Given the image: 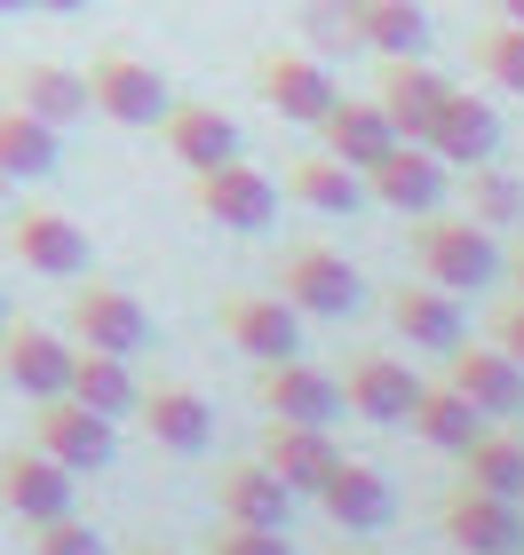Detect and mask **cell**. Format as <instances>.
Returning a JSON list of instances; mask_svg holds the SVG:
<instances>
[{"mask_svg": "<svg viewBox=\"0 0 524 555\" xmlns=\"http://www.w3.org/2000/svg\"><path fill=\"white\" fill-rule=\"evenodd\" d=\"M406 246H413V270L445 294H477V286L501 278V246H493V231L477 215H437L430 207V215H413Z\"/></svg>", "mask_w": 524, "mask_h": 555, "instance_id": "6da1fadb", "label": "cell"}, {"mask_svg": "<svg viewBox=\"0 0 524 555\" xmlns=\"http://www.w3.org/2000/svg\"><path fill=\"white\" fill-rule=\"evenodd\" d=\"M191 207L215 222V231H270L279 222V183L255 167V159H215V167H191Z\"/></svg>", "mask_w": 524, "mask_h": 555, "instance_id": "7a4b0ae2", "label": "cell"}, {"mask_svg": "<svg viewBox=\"0 0 524 555\" xmlns=\"http://www.w3.org/2000/svg\"><path fill=\"white\" fill-rule=\"evenodd\" d=\"M167 80L143 56H128V48H95L88 56V112L112 119V128H159L167 119Z\"/></svg>", "mask_w": 524, "mask_h": 555, "instance_id": "3957f363", "label": "cell"}, {"mask_svg": "<svg viewBox=\"0 0 524 555\" xmlns=\"http://www.w3.org/2000/svg\"><path fill=\"white\" fill-rule=\"evenodd\" d=\"M0 246H9V262L33 270V278H88V262H95L88 231L64 207H16L9 231H0Z\"/></svg>", "mask_w": 524, "mask_h": 555, "instance_id": "277c9868", "label": "cell"}, {"mask_svg": "<svg viewBox=\"0 0 524 555\" xmlns=\"http://www.w3.org/2000/svg\"><path fill=\"white\" fill-rule=\"evenodd\" d=\"M64 325H72L80 349H119V358H136V349L152 341V310H143L128 286H104V278H72Z\"/></svg>", "mask_w": 524, "mask_h": 555, "instance_id": "5b68a950", "label": "cell"}, {"mask_svg": "<svg viewBox=\"0 0 524 555\" xmlns=\"http://www.w3.org/2000/svg\"><path fill=\"white\" fill-rule=\"evenodd\" d=\"M24 444H40L48 461H64L72 476L80 468H104L112 461V444H119V428H112V413H95V405H80V397H33V437Z\"/></svg>", "mask_w": 524, "mask_h": 555, "instance_id": "8992f818", "label": "cell"}, {"mask_svg": "<svg viewBox=\"0 0 524 555\" xmlns=\"http://www.w3.org/2000/svg\"><path fill=\"white\" fill-rule=\"evenodd\" d=\"M215 325H222V341L239 349V358H294L303 349V310H294L286 294H246V286H231L215 301Z\"/></svg>", "mask_w": 524, "mask_h": 555, "instance_id": "52a82bcc", "label": "cell"}, {"mask_svg": "<svg viewBox=\"0 0 524 555\" xmlns=\"http://www.w3.org/2000/svg\"><path fill=\"white\" fill-rule=\"evenodd\" d=\"M255 88H263V104L279 119H303V128H318V119L334 112V95H342L327 56H310V48H263L255 56Z\"/></svg>", "mask_w": 524, "mask_h": 555, "instance_id": "ba28073f", "label": "cell"}, {"mask_svg": "<svg viewBox=\"0 0 524 555\" xmlns=\"http://www.w3.org/2000/svg\"><path fill=\"white\" fill-rule=\"evenodd\" d=\"M437 532L461 555H516L524 547V508L501 492H485V485H453L437 500Z\"/></svg>", "mask_w": 524, "mask_h": 555, "instance_id": "9c48e42d", "label": "cell"}, {"mask_svg": "<svg viewBox=\"0 0 524 555\" xmlns=\"http://www.w3.org/2000/svg\"><path fill=\"white\" fill-rule=\"evenodd\" d=\"M445 191H453V167L430 143H406V135L366 167V198L373 207H397V215H430V207H445Z\"/></svg>", "mask_w": 524, "mask_h": 555, "instance_id": "30bf717a", "label": "cell"}, {"mask_svg": "<svg viewBox=\"0 0 524 555\" xmlns=\"http://www.w3.org/2000/svg\"><path fill=\"white\" fill-rule=\"evenodd\" d=\"M373 64H382V88H373V104L389 112V128L406 135V143H430V128H437L445 95H453V80H445L430 56H373Z\"/></svg>", "mask_w": 524, "mask_h": 555, "instance_id": "8fae6325", "label": "cell"}, {"mask_svg": "<svg viewBox=\"0 0 524 555\" xmlns=\"http://www.w3.org/2000/svg\"><path fill=\"white\" fill-rule=\"evenodd\" d=\"M255 405L270 421H318L327 428L342 413V382L327 365H303V349H294V358H263L255 365Z\"/></svg>", "mask_w": 524, "mask_h": 555, "instance_id": "7c38bea8", "label": "cell"}, {"mask_svg": "<svg viewBox=\"0 0 524 555\" xmlns=\"http://www.w3.org/2000/svg\"><path fill=\"white\" fill-rule=\"evenodd\" d=\"M279 294H286L303 318H349V310L366 301V278L349 270L334 246H294V255L279 262Z\"/></svg>", "mask_w": 524, "mask_h": 555, "instance_id": "4fadbf2b", "label": "cell"}, {"mask_svg": "<svg viewBox=\"0 0 524 555\" xmlns=\"http://www.w3.org/2000/svg\"><path fill=\"white\" fill-rule=\"evenodd\" d=\"M334 382H342V413H358L373 428H397V421L413 413V397H421V373L397 365V358H382V349H358Z\"/></svg>", "mask_w": 524, "mask_h": 555, "instance_id": "5bb4252c", "label": "cell"}, {"mask_svg": "<svg viewBox=\"0 0 524 555\" xmlns=\"http://www.w3.org/2000/svg\"><path fill=\"white\" fill-rule=\"evenodd\" d=\"M0 508H9L16 524H48L72 508V468L48 461L40 444H9L0 452Z\"/></svg>", "mask_w": 524, "mask_h": 555, "instance_id": "9a60e30c", "label": "cell"}, {"mask_svg": "<svg viewBox=\"0 0 524 555\" xmlns=\"http://www.w3.org/2000/svg\"><path fill=\"white\" fill-rule=\"evenodd\" d=\"M72 373V349L33 318H0V382L16 397H56Z\"/></svg>", "mask_w": 524, "mask_h": 555, "instance_id": "2e32d148", "label": "cell"}, {"mask_svg": "<svg viewBox=\"0 0 524 555\" xmlns=\"http://www.w3.org/2000/svg\"><path fill=\"white\" fill-rule=\"evenodd\" d=\"M136 421L152 428L159 452H207L215 444V405L191 382H152V389L136 397Z\"/></svg>", "mask_w": 524, "mask_h": 555, "instance_id": "e0dca14e", "label": "cell"}, {"mask_svg": "<svg viewBox=\"0 0 524 555\" xmlns=\"http://www.w3.org/2000/svg\"><path fill=\"white\" fill-rule=\"evenodd\" d=\"M445 358H453V365H445V382H453L485 421H516L524 413V365L509 358V349H461L453 341Z\"/></svg>", "mask_w": 524, "mask_h": 555, "instance_id": "ac0fdd59", "label": "cell"}, {"mask_svg": "<svg viewBox=\"0 0 524 555\" xmlns=\"http://www.w3.org/2000/svg\"><path fill=\"white\" fill-rule=\"evenodd\" d=\"M310 500L327 508L334 532H382V524L397 516L389 476H382V468H366V461H334V468H327V485H318Z\"/></svg>", "mask_w": 524, "mask_h": 555, "instance_id": "d6986e66", "label": "cell"}, {"mask_svg": "<svg viewBox=\"0 0 524 555\" xmlns=\"http://www.w3.org/2000/svg\"><path fill=\"white\" fill-rule=\"evenodd\" d=\"M255 461H263L270 476H279V485H286L294 500H303V492H318V485H327V468L342 461V452H334V437H327L318 421H270Z\"/></svg>", "mask_w": 524, "mask_h": 555, "instance_id": "ffe728a7", "label": "cell"}, {"mask_svg": "<svg viewBox=\"0 0 524 555\" xmlns=\"http://www.w3.org/2000/svg\"><path fill=\"white\" fill-rule=\"evenodd\" d=\"M366 56H430V9L421 0H342Z\"/></svg>", "mask_w": 524, "mask_h": 555, "instance_id": "44dd1931", "label": "cell"}, {"mask_svg": "<svg viewBox=\"0 0 524 555\" xmlns=\"http://www.w3.org/2000/svg\"><path fill=\"white\" fill-rule=\"evenodd\" d=\"M279 191L294 198V207H310V215H358L366 207V175L342 167L334 151H303V159H286L279 167Z\"/></svg>", "mask_w": 524, "mask_h": 555, "instance_id": "7402d4cb", "label": "cell"}, {"mask_svg": "<svg viewBox=\"0 0 524 555\" xmlns=\"http://www.w3.org/2000/svg\"><path fill=\"white\" fill-rule=\"evenodd\" d=\"M493 143H501V112L485 104V95H445V112H437V128H430V151L445 167H477V159H493Z\"/></svg>", "mask_w": 524, "mask_h": 555, "instance_id": "603a6c76", "label": "cell"}, {"mask_svg": "<svg viewBox=\"0 0 524 555\" xmlns=\"http://www.w3.org/2000/svg\"><path fill=\"white\" fill-rule=\"evenodd\" d=\"M9 104H24L33 119H48V128H72V119H88V72H72V64H16L9 72Z\"/></svg>", "mask_w": 524, "mask_h": 555, "instance_id": "cb8c5ba5", "label": "cell"}, {"mask_svg": "<svg viewBox=\"0 0 524 555\" xmlns=\"http://www.w3.org/2000/svg\"><path fill=\"white\" fill-rule=\"evenodd\" d=\"M215 508H222V524H279V532H286L294 492L263 461H231V468L215 476Z\"/></svg>", "mask_w": 524, "mask_h": 555, "instance_id": "d4e9b609", "label": "cell"}, {"mask_svg": "<svg viewBox=\"0 0 524 555\" xmlns=\"http://www.w3.org/2000/svg\"><path fill=\"white\" fill-rule=\"evenodd\" d=\"M389 325H397L413 349H437V358H445V349L461 341V301L445 294V286H430V278H413V286L389 294Z\"/></svg>", "mask_w": 524, "mask_h": 555, "instance_id": "484cf974", "label": "cell"}, {"mask_svg": "<svg viewBox=\"0 0 524 555\" xmlns=\"http://www.w3.org/2000/svg\"><path fill=\"white\" fill-rule=\"evenodd\" d=\"M64 397H80V405H95V413H136V397H143V382H136V365L119 358V349H72V373H64Z\"/></svg>", "mask_w": 524, "mask_h": 555, "instance_id": "4316f807", "label": "cell"}, {"mask_svg": "<svg viewBox=\"0 0 524 555\" xmlns=\"http://www.w3.org/2000/svg\"><path fill=\"white\" fill-rule=\"evenodd\" d=\"M318 135H327V151H334L342 167H358V175H366V167L397 143L389 112H382V104H358V95H334V112L318 119Z\"/></svg>", "mask_w": 524, "mask_h": 555, "instance_id": "83f0119b", "label": "cell"}, {"mask_svg": "<svg viewBox=\"0 0 524 555\" xmlns=\"http://www.w3.org/2000/svg\"><path fill=\"white\" fill-rule=\"evenodd\" d=\"M159 135L175 151V167H215V159H231V151H239V128L215 104H167Z\"/></svg>", "mask_w": 524, "mask_h": 555, "instance_id": "f1b7e54d", "label": "cell"}, {"mask_svg": "<svg viewBox=\"0 0 524 555\" xmlns=\"http://www.w3.org/2000/svg\"><path fill=\"white\" fill-rule=\"evenodd\" d=\"M406 428H413L421 444H437V452H461V444H469V437L485 428V413L469 405V397H461L453 382H421V397H413Z\"/></svg>", "mask_w": 524, "mask_h": 555, "instance_id": "f546056e", "label": "cell"}, {"mask_svg": "<svg viewBox=\"0 0 524 555\" xmlns=\"http://www.w3.org/2000/svg\"><path fill=\"white\" fill-rule=\"evenodd\" d=\"M461 485L524 500V437H516V428H477V437L461 444Z\"/></svg>", "mask_w": 524, "mask_h": 555, "instance_id": "4dcf8cb0", "label": "cell"}, {"mask_svg": "<svg viewBox=\"0 0 524 555\" xmlns=\"http://www.w3.org/2000/svg\"><path fill=\"white\" fill-rule=\"evenodd\" d=\"M0 175H56V128L33 119L24 104H0Z\"/></svg>", "mask_w": 524, "mask_h": 555, "instance_id": "1f68e13d", "label": "cell"}, {"mask_svg": "<svg viewBox=\"0 0 524 555\" xmlns=\"http://www.w3.org/2000/svg\"><path fill=\"white\" fill-rule=\"evenodd\" d=\"M453 183H461V198H469V215H477L485 231H509V222H524V183H516V175H501L493 159H477V167H461Z\"/></svg>", "mask_w": 524, "mask_h": 555, "instance_id": "d6a6232c", "label": "cell"}, {"mask_svg": "<svg viewBox=\"0 0 524 555\" xmlns=\"http://www.w3.org/2000/svg\"><path fill=\"white\" fill-rule=\"evenodd\" d=\"M469 72L477 80H493V88H509V95H524V24H485L477 40H469Z\"/></svg>", "mask_w": 524, "mask_h": 555, "instance_id": "836d02e7", "label": "cell"}, {"mask_svg": "<svg viewBox=\"0 0 524 555\" xmlns=\"http://www.w3.org/2000/svg\"><path fill=\"white\" fill-rule=\"evenodd\" d=\"M33 555H112L104 547V532L95 524H80V516H48V524H33Z\"/></svg>", "mask_w": 524, "mask_h": 555, "instance_id": "e575fe53", "label": "cell"}, {"mask_svg": "<svg viewBox=\"0 0 524 555\" xmlns=\"http://www.w3.org/2000/svg\"><path fill=\"white\" fill-rule=\"evenodd\" d=\"M207 555H294V547H286L279 524H215Z\"/></svg>", "mask_w": 524, "mask_h": 555, "instance_id": "d590c367", "label": "cell"}, {"mask_svg": "<svg viewBox=\"0 0 524 555\" xmlns=\"http://www.w3.org/2000/svg\"><path fill=\"white\" fill-rule=\"evenodd\" d=\"M493 349H509V358L524 365V294L516 301H493Z\"/></svg>", "mask_w": 524, "mask_h": 555, "instance_id": "8d00e7d4", "label": "cell"}, {"mask_svg": "<svg viewBox=\"0 0 524 555\" xmlns=\"http://www.w3.org/2000/svg\"><path fill=\"white\" fill-rule=\"evenodd\" d=\"M33 9H48V16H80L88 0H33Z\"/></svg>", "mask_w": 524, "mask_h": 555, "instance_id": "74e56055", "label": "cell"}, {"mask_svg": "<svg viewBox=\"0 0 524 555\" xmlns=\"http://www.w3.org/2000/svg\"><path fill=\"white\" fill-rule=\"evenodd\" d=\"M501 270H509V278H516V294H524V246H516V255H509V262H501Z\"/></svg>", "mask_w": 524, "mask_h": 555, "instance_id": "f35d334b", "label": "cell"}, {"mask_svg": "<svg viewBox=\"0 0 524 555\" xmlns=\"http://www.w3.org/2000/svg\"><path fill=\"white\" fill-rule=\"evenodd\" d=\"M493 9H501L509 24H524V0H493Z\"/></svg>", "mask_w": 524, "mask_h": 555, "instance_id": "ab89813d", "label": "cell"}, {"mask_svg": "<svg viewBox=\"0 0 524 555\" xmlns=\"http://www.w3.org/2000/svg\"><path fill=\"white\" fill-rule=\"evenodd\" d=\"M128 555H183V547H159V540H143V547H128Z\"/></svg>", "mask_w": 524, "mask_h": 555, "instance_id": "60d3db41", "label": "cell"}, {"mask_svg": "<svg viewBox=\"0 0 524 555\" xmlns=\"http://www.w3.org/2000/svg\"><path fill=\"white\" fill-rule=\"evenodd\" d=\"M9 9H33V0H0V16H9Z\"/></svg>", "mask_w": 524, "mask_h": 555, "instance_id": "b9f144b4", "label": "cell"}, {"mask_svg": "<svg viewBox=\"0 0 524 555\" xmlns=\"http://www.w3.org/2000/svg\"><path fill=\"white\" fill-rule=\"evenodd\" d=\"M342 555H382V547H342Z\"/></svg>", "mask_w": 524, "mask_h": 555, "instance_id": "7bdbcfd3", "label": "cell"}, {"mask_svg": "<svg viewBox=\"0 0 524 555\" xmlns=\"http://www.w3.org/2000/svg\"><path fill=\"white\" fill-rule=\"evenodd\" d=\"M0 191H9V175H0Z\"/></svg>", "mask_w": 524, "mask_h": 555, "instance_id": "ee69618b", "label": "cell"}, {"mask_svg": "<svg viewBox=\"0 0 524 555\" xmlns=\"http://www.w3.org/2000/svg\"><path fill=\"white\" fill-rule=\"evenodd\" d=\"M0 318H9V301H0Z\"/></svg>", "mask_w": 524, "mask_h": 555, "instance_id": "f6af8a7d", "label": "cell"}]
</instances>
